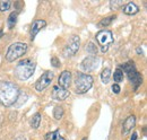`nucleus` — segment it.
Listing matches in <instances>:
<instances>
[{"instance_id":"nucleus-28","label":"nucleus","mask_w":147,"mask_h":140,"mask_svg":"<svg viewBox=\"0 0 147 140\" xmlns=\"http://www.w3.org/2000/svg\"><path fill=\"white\" fill-rule=\"evenodd\" d=\"M137 53H138V54H143V51H142V49H140V48H138V49H137Z\"/></svg>"},{"instance_id":"nucleus-1","label":"nucleus","mask_w":147,"mask_h":140,"mask_svg":"<svg viewBox=\"0 0 147 140\" xmlns=\"http://www.w3.org/2000/svg\"><path fill=\"white\" fill-rule=\"evenodd\" d=\"M19 88L11 81H0V104L3 106H11L17 102L19 96Z\"/></svg>"},{"instance_id":"nucleus-16","label":"nucleus","mask_w":147,"mask_h":140,"mask_svg":"<svg viewBox=\"0 0 147 140\" xmlns=\"http://www.w3.org/2000/svg\"><path fill=\"white\" fill-rule=\"evenodd\" d=\"M41 114L40 113H35L33 116H32V119H31V127L33 128V129H37L38 127H40V123H41Z\"/></svg>"},{"instance_id":"nucleus-26","label":"nucleus","mask_w":147,"mask_h":140,"mask_svg":"<svg viewBox=\"0 0 147 140\" xmlns=\"http://www.w3.org/2000/svg\"><path fill=\"white\" fill-rule=\"evenodd\" d=\"M112 92H113L114 94H119V93L121 92V88H120V86H119L118 84H113V85H112Z\"/></svg>"},{"instance_id":"nucleus-8","label":"nucleus","mask_w":147,"mask_h":140,"mask_svg":"<svg viewBox=\"0 0 147 140\" xmlns=\"http://www.w3.org/2000/svg\"><path fill=\"white\" fill-rule=\"evenodd\" d=\"M53 77H55L53 71H50V70H49V71H45V72L37 79L36 84H35V89H36L37 92H43L45 88L50 86V84H51Z\"/></svg>"},{"instance_id":"nucleus-13","label":"nucleus","mask_w":147,"mask_h":140,"mask_svg":"<svg viewBox=\"0 0 147 140\" xmlns=\"http://www.w3.org/2000/svg\"><path fill=\"white\" fill-rule=\"evenodd\" d=\"M136 124V116L135 115H129L128 118L125 120L122 124V135H128L129 132L132 130V128Z\"/></svg>"},{"instance_id":"nucleus-7","label":"nucleus","mask_w":147,"mask_h":140,"mask_svg":"<svg viewBox=\"0 0 147 140\" xmlns=\"http://www.w3.org/2000/svg\"><path fill=\"white\" fill-rule=\"evenodd\" d=\"M79 46H80V38H79V36L73 35L67 41V43H66V45H65V48L62 50V54L66 58L74 57L77 53V51L79 50Z\"/></svg>"},{"instance_id":"nucleus-24","label":"nucleus","mask_w":147,"mask_h":140,"mask_svg":"<svg viewBox=\"0 0 147 140\" xmlns=\"http://www.w3.org/2000/svg\"><path fill=\"white\" fill-rule=\"evenodd\" d=\"M59 137V130H55V131H52V132H49L45 135L44 139L45 140H55Z\"/></svg>"},{"instance_id":"nucleus-9","label":"nucleus","mask_w":147,"mask_h":140,"mask_svg":"<svg viewBox=\"0 0 147 140\" xmlns=\"http://www.w3.org/2000/svg\"><path fill=\"white\" fill-rule=\"evenodd\" d=\"M82 68L86 72H92L98 66V58L96 55H88L82 61Z\"/></svg>"},{"instance_id":"nucleus-30","label":"nucleus","mask_w":147,"mask_h":140,"mask_svg":"<svg viewBox=\"0 0 147 140\" xmlns=\"http://www.w3.org/2000/svg\"><path fill=\"white\" fill-rule=\"evenodd\" d=\"M3 36V32H2V30H0V38Z\"/></svg>"},{"instance_id":"nucleus-18","label":"nucleus","mask_w":147,"mask_h":140,"mask_svg":"<svg viewBox=\"0 0 147 140\" xmlns=\"http://www.w3.org/2000/svg\"><path fill=\"white\" fill-rule=\"evenodd\" d=\"M63 114H65V110L63 107L61 106H55V110H53V116H55V120H61L63 118Z\"/></svg>"},{"instance_id":"nucleus-14","label":"nucleus","mask_w":147,"mask_h":140,"mask_svg":"<svg viewBox=\"0 0 147 140\" xmlns=\"http://www.w3.org/2000/svg\"><path fill=\"white\" fill-rule=\"evenodd\" d=\"M122 11H123L126 15H129V16L136 15V14L139 11V7H138L136 3H134V2H128V3H126L125 6H122Z\"/></svg>"},{"instance_id":"nucleus-29","label":"nucleus","mask_w":147,"mask_h":140,"mask_svg":"<svg viewBox=\"0 0 147 140\" xmlns=\"http://www.w3.org/2000/svg\"><path fill=\"white\" fill-rule=\"evenodd\" d=\"M55 140H66V139H65L63 137H60V136H59V137H58V138H57Z\"/></svg>"},{"instance_id":"nucleus-25","label":"nucleus","mask_w":147,"mask_h":140,"mask_svg":"<svg viewBox=\"0 0 147 140\" xmlns=\"http://www.w3.org/2000/svg\"><path fill=\"white\" fill-rule=\"evenodd\" d=\"M51 65L55 67V68H59L60 67V60L57 58V57H52L51 58Z\"/></svg>"},{"instance_id":"nucleus-20","label":"nucleus","mask_w":147,"mask_h":140,"mask_svg":"<svg viewBox=\"0 0 147 140\" xmlns=\"http://www.w3.org/2000/svg\"><path fill=\"white\" fill-rule=\"evenodd\" d=\"M115 18H117V16H115V15L103 18V19H102V20L100 22V24H98V25H100L101 27H107V26H109V25H110L111 23H112V22H113V20H114Z\"/></svg>"},{"instance_id":"nucleus-11","label":"nucleus","mask_w":147,"mask_h":140,"mask_svg":"<svg viewBox=\"0 0 147 140\" xmlns=\"http://www.w3.org/2000/svg\"><path fill=\"white\" fill-rule=\"evenodd\" d=\"M45 26H47V22H45V20H43V19H36V20H34V22L32 23V25H31L30 38L33 41L34 37L37 35V33H38L42 28H44Z\"/></svg>"},{"instance_id":"nucleus-23","label":"nucleus","mask_w":147,"mask_h":140,"mask_svg":"<svg viewBox=\"0 0 147 140\" xmlns=\"http://www.w3.org/2000/svg\"><path fill=\"white\" fill-rule=\"evenodd\" d=\"M86 51L90 53L91 55H95L96 52H97V49H96V46L94 45L93 42H90V43L86 45Z\"/></svg>"},{"instance_id":"nucleus-5","label":"nucleus","mask_w":147,"mask_h":140,"mask_svg":"<svg viewBox=\"0 0 147 140\" xmlns=\"http://www.w3.org/2000/svg\"><path fill=\"white\" fill-rule=\"evenodd\" d=\"M27 51V44L23 43V42H16L13 43L6 53V59L9 62H13L15 60H17L19 58H22Z\"/></svg>"},{"instance_id":"nucleus-31","label":"nucleus","mask_w":147,"mask_h":140,"mask_svg":"<svg viewBox=\"0 0 147 140\" xmlns=\"http://www.w3.org/2000/svg\"><path fill=\"white\" fill-rule=\"evenodd\" d=\"M82 140H87V139H86V138H83V139H82Z\"/></svg>"},{"instance_id":"nucleus-2","label":"nucleus","mask_w":147,"mask_h":140,"mask_svg":"<svg viewBox=\"0 0 147 140\" xmlns=\"http://www.w3.org/2000/svg\"><path fill=\"white\" fill-rule=\"evenodd\" d=\"M35 71V62L31 59H24L19 61L18 65L15 67V76L19 80H27L32 77V75Z\"/></svg>"},{"instance_id":"nucleus-10","label":"nucleus","mask_w":147,"mask_h":140,"mask_svg":"<svg viewBox=\"0 0 147 140\" xmlns=\"http://www.w3.org/2000/svg\"><path fill=\"white\" fill-rule=\"evenodd\" d=\"M70 92L66 88H62L60 86H55L52 89V98L55 101H65L67 97H69Z\"/></svg>"},{"instance_id":"nucleus-3","label":"nucleus","mask_w":147,"mask_h":140,"mask_svg":"<svg viewBox=\"0 0 147 140\" xmlns=\"http://www.w3.org/2000/svg\"><path fill=\"white\" fill-rule=\"evenodd\" d=\"M121 68L123 69L122 70L123 72L127 73L129 80H130L131 84L134 85L135 89H137V88L142 85V83H143V77H142L140 73L137 71L134 61H128V62L123 63V65L121 66Z\"/></svg>"},{"instance_id":"nucleus-27","label":"nucleus","mask_w":147,"mask_h":140,"mask_svg":"<svg viewBox=\"0 0 147 140\" xmlns=\"http://www.w3.org/2000/svg\"><path fill=\"white\" fill-rule=\"evenodd\" d=\"M137 132H134V135H132V137L130 138V140H137Z\"/></svg>"},{"instance_id":"nucleus-17","label":"nucleus","mask_w":147,"mask_h":140,"mask_svg":"<svg viewBox=\"0 0 147 140\" xmlns=\"http://www.w3.org/2000/svg\"><path fill=\"white\" fill-rule=\"evenodd\" d=\"M101 79H102V83L103 84H109L111 79V69L110 68H107L102 71L101 73Z\"/></svg>"},{"instance_id":"nucleus-19","label":"nucleus","mask_w":147,"mask_h":140,"mask_svg":"<svg viewBox=\"0 0 147 140\" xmlns=\"http://www.w3.org/2000/svg\"><path fill=\"white\" fill-rule=\"evenodd\" d=\"M113 80L115 83H121L123 80V71L120 69V68H118V69L114 71V73H113Z\"/></svg>"},{"instance_id":"nucleus-12","label":"nucleus","mask_w":147,"mask_h":140,"mask_svg":"<svg viewBox=\"0 0 147 140\" xmlns=\"http://www.w3.org/2000/svg\"><path fill=\"white\" fill-rule=\"evenodd\" d=\"M70 84H71V72L68 70L62 71L58 78V86L68 89Z\"/></svg>"},{"instance_id":"nucleus-4","label":"nucleus","mask_w":147,"mask_h":140,"mask_svg":"<svg viewBox=\"0 0 147 140\" xmlns=\"http://www.w3.org/2000/svg\"><path fill=\"white\" fill-rule=\"evenodd\" d=\"M93 77L87 73L78 72L75 80V89L77 94H85L93 86Z\"/></svg>"},{"instance_id":"nucleus-15","label":"nucleus","mask_w":147,"mask_h":140,"mask_svg":"<svg viewBox=\"0 0 147 140\" xmlns=\"http://www.w3.org/2000/svg\"><path fill=\"white\" fill-rule=\"evenodd\" d=\"M16 23H17V13L13 11V13L9 15V17H8V20H7V24H8V28H9V30H13V28L15 27Z\"/></svg>"},{"instance_id":"nucleus-22","label":"nucleus","mask_w":147,"mask_h":140,"mask_svg":"<svg viewBox=\"0 0 147 140\" xmlns=\"http://www.w3.org/2000/svg\"><path fill=\"white\" fill-rule=\"evenodd\" d=\"M123 6V1L122 0H115V1H111L110 2V8L112 10H117L118 8Z\"/></svg>"},{"instance_id":"nucleus-21","label":"nucleus","mask_w":147,"mask_h":140,"mask_svg":"<svg viewBox=\"0 0 147 140\" xmlns=\"http://www.w3.org/2000/svg\"><path fill=\"white\" fill-rule=\"evenodd\" d=\"M11 6V2L8 1V0H1L0 1V11H6L10 8Z\"/></svg>"},{"instance_id":"nucleus-6","label":"nucleus","mask_w":147,"mask_h":140,"mask_svg":"<svg viewBox=\"0 0 147 140\" xmlns=\"http://www.w3.org/2000/svg\"><path fill=\"white\" fill-rule=\"evenodd\" d=\"M95 38H96L98 45L101 46V51L103 53L108 52L110 45L113 43L112 32L108 31V30H102V31H100L97 34L95 35Z\"/></svg>"}]
</instances>
